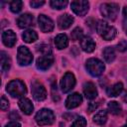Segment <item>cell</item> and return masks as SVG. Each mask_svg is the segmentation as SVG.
Returning <instances> with one entry per match:
<instances>
[{
    "label": "cell",
    "mask_w": 127,
    "mask_h": 127,
    "mask_svg": "<svg viewBox=\"0 0 127 127\" xmlns=\"http://www.w3.org/2000/svg\"><path fill=\"white\" fill-rule=\"evenodd\" d=\"M2 41H3V44L8 47V48H12L14 47V45L16 44L17 42V37H16V34L12 31V30H7L5 32H3L2 34Z\"/></svg>",
    "instance_id": "4fadbf2b"
},
{
    "label": "cell",
    "mask_w": 127,
    "mask_h": 127,
    "mask_svg": "<svg viewBox=\"0 0 127 127\" xmlns=\"http://www.w3.org/2000/svg\"><path fill=\"white\" fill-rule=\"evenodd\" d=\"M117 47H118V50H119L120 52H123V51H125V50L127 49V42L123 40V41H121V42L118 43Z\"/></svg>",
    "instance_id": "1f68e13d"
},
{
    "label": "cell",
    "mask_w": 127,
    "mask_h": 127,
    "mask_svg": "<svg viewBox=\"0 0 127 127\" xmlns=\"http://www.w3.org/2000/svg\"><path fill=\"white\" fill-rule=\"evenodd\" d=\"M34 23V17L31 15V14H23L21 15L18 19H17V24H18V27L19 28H28L30 26H32Z\"/></svg>",
    "instance_id": "5bb4252c"
},
{
    "label": "cell",
    "mask_w": 127,
    "mask_h": 127,
    "mask_svg": "<svg viewBox=\"0 0 127 127\" xmlns=\"http://www.w3.org/2000/svg\"><path fill=\"white\" fill-rule=\"evenodd\" d=\"M70 37L71 40L76 41V40H81L83 38V30L80 27H76L72 30V32L70 33Z\"/></svg>",
    "instance_id": "4316f807"
},
{
    "label": "cell",
    "mask_w": 127,
    "mask_h": 127,
    "mask_svg": "<svg viewBox=\"0 0 127 127\" xmlns=\"http://www.w3.org/2000/svg\"><path fill=\"white\" fill-rule=\"evenodd\" d=\"M54 63V57L52 54L49 55H43L38 58L37 60V67L41 70L48 69Z\"/></svg>",
    "instance_id": "8fae6325"
},
{
    "label": "cell",
    "mask_w": 127,
    "mask_h": 127,
    "mask_svg": "<svg viewBox=\"0 0 127 127\" xmlns=\"http://www.w3.org/2000/svg\"><path fill=\"white\" fill-rule=\"evenodd\" d=\"M106 120H107V112L105 110H100L93 116V122L97 125L104 124Z\"/></svg>",
    "instance_id": "7402d4cb"
},
{
    "label": "cell",
    "mask_w": 127,
    "mask_h": 127,
    "mask_svg": "<svg viewBox=\"0 0 127 127\" xmlns=\"http://www.w3.org/2000/svg\"><path fill=\"white\" fill-rule=\"evenodd\" d=\"M122 127H127V120H126V123H125V124H124Z\"/></svg>",
    "instance_id": "f35d334b"
},
{
    "label": "cell",
    "mask_w": 127,
    "mask_h": 127,
    "mask_svg": "<svg viewBox=\"0 0 127 127\" xmlns=\"http://www.w3.org/2000/svg\"><path fill=\"white\" fill-rule=\"evenodd\" d=\"M18 105H19L20 109L27 115H30L34 110V106H33V103L31 102V100L28 98H25V97H22L19 100Z\"/></svg>",
    "instance_id": "e0dca14e"
},
{
    "label": "cell",
    "mask_w": 127,
    "mask_h": 127,
    "mask_svg": "<svg viewBox=\"0 0 127 127\" xmlns=\"http://www.w3.org/2000/svg\"><path fill=\"white\" fill-rule=\"evenodd\" d=\"M35 120L40 126L51 125L55 121V114L51 109L43 108L35 116Z\"/></svg>",
    "instance_id": "3957f363"
},
{
    "label": "cell",
    "mask_w": 127,
    "mask_h": 127,
    "mask_svg": "<svg viewBox=\"0 0 127 127\" xmlns=\"http://www.w3.org/2000/svg\"><path fill=\"white\" fill-rule=\"evenodd\" d=\"M50 5L54 9L61 10V9H64L67 5V1L66 0H53L50 2Z\"/></svg>",
    "instance_id": "83f0119b"
},
{
    "label": "cell",
    "mask_w": 127,
    "mask_h": 127,
    "mask_svg": "<svg viewBox=\"0 0 127 127\" xmlns=\"http://www.w3.org/2000/svg\"><path fill=\"white\" fill-rule=\"evenodd\" d=\"M38 22H39V27L41 29L42 32L44 33H50L53 31L54 29V22L52 21L51 18L47 17L46 15L41 14L38 18Z\"/></svg>",
    "instance_id": "30bf717a"
},
{
    "label": "cell",
    "mask_w": 127,
    "mask_h": 127,
    "mask_svg": "<svg viewBox=\"0 0 127 127\" xmlns=\"http://www.w3.org/2000/svg\"><path fill=\"white\" fill-rule=\"evenodd\" d=\"M55 45L59 50L65 49L68 46V39L64 34H59L55 39Z\"/></svg>",
    "instance_id": "d6986e66"
},
{
    "label": "cell",
    "mask_w": 127,
    "mask_h": 127,
    "mask_svg": "<svg viewBox=\"0 0 127 127\" xmlns=\"http://www.w3.org/2000/svg\"><path fill=\"white\" fill-rule=\"evenodd\" d=\"M123 15H124V18L127 20V6L123 8Z\"/></svg>",
    "instance_id": "8d00e7d4"
},
{
    "label": "cell",
    "mask_w": 127,
    "mask_h": 127,
    "mask_svg": "<svg viewBox=\"0 0 127 127\" xmlns=\"http://www.w3.org/2000/svg\"><path fill=\"white\" fill-rule=\"evenodd\" d=\"M85 126H86V120L82 116L76 118V120H74V122L71 125V127H85Z\"/></svg>",
    "instance_id": "f1b7e54d"
},
{
    "label": "cell",
    "mask_w": 127,
    "mask_h": 127,
    "mask_svg": "<svg viewBox=\"0 0 127 127\" xmlns=\"http://www.w3.org/2000/svg\"><path fill=\"white\" fill-rule=\"evenodd\" d=\"M37 50H38V52H41L43 55H49V54H52L51 48H50V46H48V45H44V44L39 45V46L37 47Z\"/></svg>",
    "instance_id": "f546056e"
},
{
    "label": "cell",
    "mask_w": 127,
    "mask_h": 127,
    "mask_svg": "<svg viewBox=\"0 0 127 127\" xmlns=\"http://www.w3.org/2000/svg\"><path fill=\"white\" fill-rule=\"evenodd\" d=\"M5 127H21V125H20V123H18L16 121H11V122L7 123L5 125Z\"/></svg>",
    "instance_id": "e575fe53"
},
{
    "label": "cell",
    "mask_w": 127,
    "mask_h": 127,
    "mask_svg": "<svg viewBox=\"0 0 127 127\" xmlns=\"http://www.w3.org/2000/svg\"><path fill=\"white\" fill-rule=\"evenodd\" d=\"M124 29H125V32H126V34H127V22H126V21L124 22Z\"/></svg>",
    "instance_id": "74e56055"
},
{
    "label": "cell",
    "mask_w": 127,
    "mask_h": 127,
    "mask_svg": "<svg viewBox=\"0 0 127 127\" xmlns=\"http://www.w3.org/2000/svg\"><path fill=\"white\" fill-rule=\"evenodd\" d=\"M32 95L34 97L35 100L37 101H43L46 99L47 97V90L45 88V86L39 82V81H34L32 83Z\"/></svg>",
    "instance_id": "ba28073f"
},
{
    "label": "cell",
    "mask_w": 127,
    "mask_h": 127,
    "mask_svg": "<svg viewBox=\"0 0 127 127\" xmlns=\"http://www.w3.org/2000/svg\"><path fill=\"white\" fill-rule=\"evenodd\" d=\"M80 47L86 53H91L95 49V43L90 37H83L80 40Z\"/></svg>",
    "instance_id": "ac0fdd59"
},
{
    "label": "cell",
    "mask_w": 127,
    "mask_h": 127,
    "mask_svg": "<svg viewBox=\"0 0 127 127\" xmlns=\"http://www.w3.org/2000/svg\"><path fill=\"white\" fill-rule=\"evenodd\" d=\"M97 107H98V103H96V102H91V103H89V105H88V112H93V111H95L96 109H97Z\"/></svg>",
    "instance_id": "836d02e7"
},
{
    "label": "cell",
    "mask_w": 127,
    "mask_h": 127,
    "mask_svg": "<svg viewBox=\"0 0 127 127\" xmlns=\"http://www.w3.org/2000/svg\"><path fill=\"white\" fill-rule=\"evenodd\" d=\"M9 7H10V10H11L13 13H18V12H20V11L22 10L23 2H22V1H20V0L12 1V2H10Z\"/></svg>",
    "instance_id": "484cf974"
},
{
    "label": "cell",
    "mask_w": 127,
    "mask_h": 127,
    "mask_svg": "<svg viewBox=\"0 0 127 127\" xmlns=\"http://www.w3.org/2000/svg\"><path fill=\"white\" fill-rule=\"evenodd\" d=\"M107 108H108V111L111 114H114V115H118L121 112V105L117 101H110V102H108Z\"/></svg>",
    "instance_id": "d4e9b609"
},
{
    "label": "cell",
    "mask_w": 127,
    "mask_h": 127,
    "mask_svg": "<svg viewBox=\"0 0 127 127\" xmlns=\"http://www.w3.org/2000/svg\"><path fill=\"white\" fill-rule=\"evenodd\" d=\"M72 23H73V18L70 15H68V14L61 15L59 17V20H58L59 28L62 29V30H65V29L69 28Z\"/></svg>",
    "instance_id": "2e32d148"
},
{
    "label": "cell",
    "mask_w": 127,
    "mask_h": 127,
    "mask_svg": "<svg viewBox=\"0 0 127 127\" xmlns=\"http://www.w3.org/2000/svg\"><path fill=\"white\" fill-rule=\"evenodd\" d=\"M123 90V84L122 82H117L115 84H113L112 86H110L108 89H107V95L110 96V97H116L118 95L121 94Z\"/></svg>",
    "instance_id": "ffe728a7"
},
{
    "label": "cell",
    "mask_w": 127,
    "mask_h": 127,
    "mask_svg": "<svg viewBox=\"0 0 127 127\" xmlns=\"http://www.w3.org/2000/svg\"><path fill=\"white\" fill-rule=\"evenodd\" d=\"M44 4H45V1H31L30 2V5L33 8H39V7L43 6Z\"/></svg>",
    "instance_id": "d6a6232c"
},
{
    "label": "cell",
    "mask_w": 127,
    "mask_h": 127,
    "mask_svg": "<svg viewBox=\"0 0 127 127\" xmlns=\"http://www.w3.org/2000/svg\"><path fill=\"white\" fill-rule=\"evenodd\" d=\"M70 8L74 14H76L78 16H84L89 9V3L87 1H83V0L72 1L70 3Z\"/></svg>",
    "instance_id": "9c48e42d"
},
{
    "label": "cell",
    "mask_w": 127,
    "mask_h": 127,
    "mask_svg": "<svg viewBox=\"0 0 127 127\" xmlns=\"http://www.w3.org/2000/svg\"><path fill=\"white\" fill-rule=\"evenodd\" d=\"M81 102H82V96L79 93H76V92L71 93L70 95L67 96L65 100V107L68 109H72L80 105Z\"/></svg>",
    "instance_id": "7c38bea8"
},
{
    "label": "cell",
    "mask_w": 127,
    "mask_h": 127,
    "mask_svg": "<svg viewBox=\"0 0 127 127\" xmlns=\"http://www.w3.org/2000/svg\"><path fill=\"white\" fill-rule=\"evenodd\" d=\"M100 12L103 17L109 20H115L118 12H119V5L116 3H104L100 6Z\"/></svg>",
    "instance_id": "5b68a950"
},
{
    "label": "cell",
    "mask_w": 127,
    "mask_h": 127,
    "mask_svg": "<svg viewBox=\"0 0 127 127\" xmlns=\"http://www.w3.org/2000/svg\"><path fill=\"white\" fill-rule=\"evenodd\" d=\"M8 106H9V101H8V99H6L5 96H2V97H1V102H0V107H1V109H2V110H6V109L8 108Z\"/></svg>",
    "instance_id": "4dcf8cb0"
},
{
    "label": "cell",
    "mask_w": 127,
    "mask_h": 127,
    "mask_svg": "<svg viewBox=\"0 0 127 127\" xmlns=\"http://www.w3.org/2000/svg\"><path fill=\"white\" fill-rule=\"evenodd\" d=\"M10 66H11L10 57L5 52H1V69H2V71L9 70Z\"/></svg>",
    "instance_id": "44dd1931"
},
{
    "label": "cell",
    "mask_w": 127,
    "mask_h": 127,
    "mask_svg": "<svg viewBox=\"0 0 127 127\" xmlns=\"http://www.w3.org/2000/svg\"><path fill=\"white\" fill-rule=\"evenodd\" d=\"M10 118L13 119V120H18V119H20V116H19V114H18L16 111H13V112L10 114Z\"/></svg>",
    "instance_id": "d590c367"
},
{
    "label": "cell",
    "mask_w": 127,
    "mask_h": 127,
    "mask_svg": "<svg viewBox=\"0 0 127 127\" xmlns=\"http://www.w3.org/2000/svg\"><path fill=\"white\" fill-rule=\"evenodd\" d=\"M103 58L105 62L107 63H112L115 59V51L112 47H106L103 50Z\"/></svg>",
    "instance_id": "cb8c5ba5"
},
{
    "label": "cell",
    "mask_w": 127,
    "mask_h": 127,
    "mask_svg": "<svg viewBox=\"0 0 127 127\" xmlns=\"http://www.w3.org/2000/svg\"><path fill=\"white\" fill-rule=\"evenodd\" d=\"M85 67L87 69V71L92 75V76H99L100 74H102V72L105 69V65L104 64L98 60V59H89L86 61L85 64Z\"/></svg>",
    "instance_id": "277c9868"
},
{
    "label": "cell",
    "mask_w": 127,
    "mask_h": 127,
    "mask_svg": "<svg viewBox=\"0 0 127 127\" xmlns=\"http://www.w3.org/2000/svg\"><path fill=\"white\" fill-rule=\"evenodd\" d=\"M7 92L13 97H22L27 93L25 83L20 79L11 80L6 86Z\"/></svg>",
    "instance_id": "7a4b0ae2"
},
{
    "label": "cell",
    "mask_w": 127,
    "mask_h": 127,
    "mask_svg": "<svg viewBox=\"0 0 127 127\" xmlns=\"http://www.w3.org/2000/svg\"><path fill=\"white\" fill-rule=\"evenodd\" d=\"M17 61L20 65H28L33 62V56L27 47L21 46L18 48Z\"/></svg>",
    "instance_id": "8992f818"
},
{
    "label": "cell",
    "mask_w": 127,
    "mask_h": 127,
    "mask_svg": "<svg viewBox=\"0 0 127 127\" xmlns=\"http://www.w3.org/2000/svg\"><path fill=\"white\" fill-rule=\"evenodd\" d=\"M75 85V77L73 73L67 71L64 74V76L61 79V89L63 92L66 93L70 91Z\"/></svg>",
    "instance_id": "52a82bcc"
},
{
    "label": "cell",
    "mask_w": 127,
    "mask_h": 127,
    "mask_svg": "<svg viewBox=\"0 0 127 127\" xmlns=\"http://www.w3.org/2000/svg\"><path fill=\"white\" fill-rule=\"evenodd\" d=\"M96 31L97 33L106 41L113 40L116 37L117 31L113 26H110L106 21L100 20L96 24Z\"/></svg>",
    "instance_id": "6da1fadb"
},
{
    "label": "cell",
    "mask_w": 127,
    "mask_h": 127,
    "mask_svg": "<svg viewBox=\"0 0 127 127\" xmlns=\"http://www.w3.org/2000/svg\"><path fill=\"white\" fill-rule=\"evenodd\" d=\"M83 93L87 99L92 100L97 96V89L92 82H85L83 84Z\"/></svg>",
    "instance_id": "9a60e30c"
},
{
    "label": "cell",
    "mask_w": 127,
    "mask_h": 127,
    "mask_svg": "<svg viewBox=\"0 0 127 127\" xmlns=\"http://www.w3.org/2000/svg\"><path fill=\"white\" fill-rule=\"evenodd\" d=\"M22 38L23 40L26 42V43H33L35 42L36 40H38V35L35 31L33 30H27L23 33L22 35Z\"/></svg>",
    "instance_id": "603a6c76"
}]
</instances>
